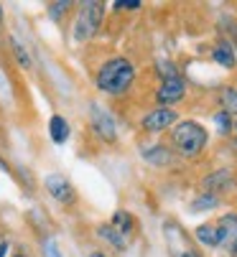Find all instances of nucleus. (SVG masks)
Instances as JSON below:
<instances>
[{
  "label": "nucleus",
  "instance_id": "nucleus-6",
  "mask_svg": "<svg viewBox=\"0 0 237 257\" xmlns=\"http://www.w3.org/2000/svg\"><path fill=\"white\" fill-rule=\"evenodd\" d=\"M174 122H176V112H174L171 107H158V109H153V112H148V115L143 117V127L150 130V133L166 130V127H171Z\"/></svg>",
  "mask_w": 237,
  "mask_h": 257
},
{
  "label": "nucleus",
  "instance_id": "nucleus-1",
  "mask_svg": "<svg viewBox=\"0 0 237 257\" xmlns=\"http://www.w3.org/2000/svg\"><path fill=\"white\" fill-rule=\"evenodd\" d=\"M135 79V69L128 59H110L97 71V87L107 94H123Z\"/></svg>",
  "mask_w": 237,
  "mask_h": 257
},
{
  "label": "nucleus",
  "instance_id": "nucleus-9",
  "mask_svg": "<svg viewBox=\"0 0 237 257\" xmlns=\"http://www.w3.org/2000/svg\"><path fill=\"white\" fill-rule=\"evenodd\" d=\"M184 92H186V87H184V82L176 77V79H166V82L161 84V89H158L155 97H158V102H161L164 107H169V104L184 99Z\"/></svg>",
  "mask_w": 237,
  "mask_h": 257
},
{
  "label": "nucleus",
  "instance_id": "nucleus-2",
  "mask_svg": "<svg viewBox=\"0 0 237 257\" xmlns=\"http://www.w3.org/2000/svg\"><path fill=\"white\" fill-rule=\"evenodd\" d=\"M174 143H176V148L181 151V156L186 158H194V156H199L204 151V145H207V130L199 125V122H179L174 127Z\"/></svg>",
  "mask_w": 237,
  "mask_h": 257
},
{
  "label": "nucleus",
  "instance_id": "nucleus-24",
  "mask_svg": "<svg viewBox=\"0 0 237 257\" xmlns=\"http://www.w3.org/2000/svg\"><path fill=\"white\" fill-rule=\"evenodd\" d=\"M46 254H49V257H61V252H59V249H56V244H54V242H51V239H49V242H46Z\"/></svg>",
  "mask_w": 237,
  "mask_h": 257
},
{
  "label": "nucleus",
  "instance_id": "nucleus-22",
  "mask_svg": "<svg viewBox=\"0 0 237 257\" xmlns=\"http://www.w3.org/2000/svg\"><path fill=\"white\" fill-rule=\"evenodd\" d=\"M115 8H117V11H138L140 3H135V0H130V3H125V0H117Z\"/></svg>",
  "mask_w": 237,
  "mask_h": 257
},
{
  "label": "nucleus",
  "instance_id": "nucleus-29",
  "mask_svg": "<svg viewBox=\"0 0 237 257\" xmlns=\"http://www.w3.org/2000/svg\"><path fill=\"white\" fill-rule=\"evenodd\" d=\"M234 130H237V122H234Z\"/></svg>",
  "mask_w": 237,
  "mask_h": 257
},
{
  "label": "nucleus",
  "instance_id": "nucleus-23",
  "mask_svg": "<svg viewBox=\"0 0 237 257\" xmlns=\"http://www.w3.org/2000/svg\"><path fill=\"white\" fill-rule=\"evenodd\" d=\"M66 8H69V3H54V6H51V16H54V18H61V16H64L61 11H66Z\"/></svg>",
  "mask_w": 237,
  "mask_h": 257
},
{
  "label": "nucleus",
  "instance_id": "nucleus-3",
  "mask_svg": "<svg viewBox=\"0 0 237 257\" xmlns=\"http://www.w3.org/2000/svg\"><path fill=\"white\" fill-rule=\"evenodd\" d=\"M102 11H105V6L95 3V0L82 3V13H79V18L74 23V39L76 41H87V39H92V36L97 33V28L102 23Z\"/></svg>",
  "mask_w": 237,
  "mask_h": 257
},
{
  "label": "nucleus",
  "instance_id": "nucleus-15",
  "mask_svg": "<svg viewBox=\"0 0 237 257\" xmlns=\"http://www.w3.org/2000/svg\"><path fill=\"white\" fill-rule=\"evenodd\" d=\"M196 239H199L202 244H207V247H217V227H212V224L196 227Z\"/></svg>",
  "mask_w": 237,
  "mask_h": 257
},
{
  "label": "nucleus",
  "instance_id": "nucleus-13",
  "mask_svg": "<svg viewBox=\"0 0 237 257\" xmlns=\"http://www.w3.org/2000/svg\"><path fill=\"white\" fill-rule=\"evenodd\" d=\"M145 161L153 163V166H169L171 153H169V148H164V145H153V148L145 151Z\"/></svg>",
  "mask_w": 237,
  "mask_h": 257
},
{
  "label": "nucleus",
  "instance_id": "nucleus-28",
  "mask_svg": "<svg viewBox=\"0 0 237 257\" xmlns=\"http://www.w3.org/2000/svg\"><path fill=\"white\" fill-rule=\"evenodd\" d=\"M232 148H234V153H237V140H234V143H232Z\"/></svg>",
  "mask_w": 237,
  "mask_h": 257
},
{
  "label": "nucleus",
  "instance_id": "nucleus-27",
  "mask_svg": "<svg viewBox=\"0 0 237 257\" xmlns=\"http://www.w3.org/2000/svg\"><path fill=\"white\" fill-rule=\"evenodd\" d=\"M0 23H3V6H0Z\"/></svg>",
  "mask_w": 237,
  "mask_h": 257
},
{
  "label": "nucleus",
  "instance_id": "nucleus-5",
  "mask_svg": "<svg viewBox=\"0 0 237 257\" xmlns=\"http://www.w3.org/2000/svg\"><path fill=\"white\" fill-rule=\"evenodd\" d=\"M217 244H222L227 252L237 254V216L227 214L217 224Z\"/></svg>",
  "mask_w": 237,
  "mask_h": 257
},
{
  "label": "nucleus",
  "instance_id": "nucleus-12",
  "mask_svg": "<svg viewBox=\"0 0 237 257\" xmlns=\"http://www.w3.org/2000/svg\"><path fill=\"white\" fill-rule=\"evenodd\" d=\"M100 237L102 239H107L112 247H117V249H125L128 247V237L120 232V229H115L112 224H102L100 227Z\"/></svg>",
  "mask_w": 237,
  "mask_h": 257
},
{
  "label": "nucleus",
  "instance_id": "nucleus-8",
  "mask_svg": "<svg viewBox=\"0 0 237 257\" xmlns=\"http://www.w3.org/2000/svg\"><path fill=\"white\" fill-rule=\"evenodd\" d=\"M166 239H169V247H171V254L174 257H199L191 247H186V239H184V232L176 227V224H166Z\"/></svg>",
  "mask_w": 237,
  "mask_h": 257
},
{
  "label": "nucleus",
  "instance_id": "nucleus-11",
  "mask_svg": "<svg viewBox=\"0 0 237 257\" xmlns=\"http://www.w3.org/2000/svg\"><path fill=\"white\" fill-rule=\"evenodd\" d=\"M49 133H51V140H54L56 145H61V143L69 140V122H66L61 115H54V117L49 120Z\"/></svg>",
  "mask_w": 237,
  "mask_h": 257
},
{
  "label": "nucleus",
  "instance_id": "nucleus-14",
  "mask_svg": "<svg viewBox=\"0 0 237 257\" xmlns=\"http://www.w3.org/2000/svg\"><path fill=\"white\" fill-rule=\"evenodd\" d=\"M112 227H115V229H120V232L128 237V234L133 232L135 222H133V216H130L128 211H117V214H115V219H112Z\"/></svg>",
  "mask_w": 237,
  "mask_h": 257
},
{
  "label": "nucleus",
  "instance_id": "nucleus-19",
  "mask_svg": "<svg viewBox=\"0 0 237 257\" xmlns=\"http://www.w3.org/2000/svg\"><path fill=\"white\" fill-rule=\"evenodd\" d=\"M214 122H217V127H219V133H222V135H227V133L232 130V120H229V115L224 112V109L214 115Z\"/></svg>",
  "mask_w": 237,
  "mask_h": 257
},
{
  "label": "nucleus",
  "instance_id": "nucleus-20",
  "mask_svg": "<svg viewBox=\"0 0 237 257\" xmlns=\"http://www.w3.org/2000/svg\"><path fill=\"white\" fill-rule=\"evenodd\" d=\"M11 46H13V51H16V59L21 61V66H26V69H28V66H31V59H28V54H26V49H23V46H21V44H18L16 39L11 41Z\"/></svg>",
  "mask_w": 237,
  "mask_h": 257
},
{
  "label": "nucleus",
  "instance_id": "nucleus-17",
  "mask_svg": "<svg viewBox=\"0 0 237 257\" xmlns=\"http://www.w3.org/2000/svg\"><path fill=\"white\" fill-rule=\"evenodd\" d=\"M217 206V196L214 194H202L199 199L191 201V211H204V209H214Z\"/></svg>",
  "mask_w": 237,
  "mask_h": 257
},
{
  "label": "nucleus",
  "instance_id": "nucleus-7",
  "mask_svg": "<svg viewBox=\"0 0 237 257\" xmlns=\"http://www.w3.org/2000/svg\"><path fill=\"white\" fill-rule=\"evenodd\" d=\"M46 191H49L56 201H61V204H71V201H74V189H71V183H69L64 176H59V173L46 176Z\"/></svg>",
  "mask_w": 237,
  "mask_h": 257
},
{
  "label": "nucleus",
  "instance_id": "nucleus-30",
  "mask_svg": "<svg viewBox=\"0 0 237 257\" xmlns=\"http://www.w3.org/2000/svg\"><path fill=\"white\" fill-rule=\"evenodd\" d=\"M234 54H237V51H234Z\"/></svg>",
  "mask_w": 237,
  "mask_h": 257
},
{
  "label": "nucleus",
  "instance_id": "nucleus-25",
  "mask_svg": "<svg viewBox=\"0 0 237 257\" xmlns=\"http://www.w3.org/2000/svg\"><path fill=\"white\" fill-rule=\"evenodd\" d=\"M6 252H8V244H6V242H0V257H6Z\"/></svg>",
  "mask_w": 237,
  "mask_h": 257
},
{
  "label": "nucleus",
  "instance_id": "nucleus-10",
  "mask_svg": "<svg viewBox=\"0 0 237 257\" xmlns=\"http://www.w3.org/2000/svg\"><path fill=\"white\" fill-rule=\"evenodd\" d=\"M214 61L222 64L224 69H232V66L237 64V54H234V49H232L229 41H219V44L214 46Z\"/></svg>",
  "mask_w": 237,
  "mask_h": 257
},
{
  "label": "nucleus",
  "instance_id": "nucleus-16",
  "mask_svg": "<svg viewBox=\"0 0 237 257\" xmlns=\"http://www.w3.org/2000/svg\"><path fill=\"white\" fill-rule=\"evenodd\" d=\"M229 183H232L229 171H217V173H212V176L204 181V186H207V189H227Z\"/></svg>",
  "mask_w": 237,
  "mask_h": 257
},
{
  "label": "nucleus",
  "instance_id": "nucleus-4",
  "mask_svg": "<svg viewBox=\"0 0 237 257\" xmlns=\"http://www.w3.org/2000/svg\"><path fill=\"white\" fill-rule=\"evenodd\" d=\"M90 122H92V130L97 133V138L112 143L117 138V130H115V120L110 117V112L100 104H92L90 107Z\"/></svg>",
  "mask_w": 237,
  "mask_h": 257
},
{
  "label": "nucleus",
  "instance_id": "nucleus-21",
  "mask_svg": "<svg viewBox=\"0 0 237 257\" xmlns=\"http://www.w3.org/2000/svg\"><path fill=\"white\" fill-rule=\"evenodd\" d=\"M158 71H164V82H166V79H176V69H174L171 64H166V61L158 64Z\"/></svg>",
  "mask_w": 237,
  "mask_h": 257
},
{
  "label": "nucleus",
  "instance_id": "nucleus-26",
  "mask_svg": "<svg viewBox=\"0 0 237 257\" xmlns=\"http://www.w3.org/2000/svg\"><path fill=\"white\" fill-rule=\"evenodd\" d=\"M90 257H105V254H100V252H92V254H90Z\"/></svg>",
  "mask_w": 237,
  "mask_h": 257
},
{
  "label": "nucleus",
  "instance_id": "nucleus-18",
  "mask_svg": "<svg viewBox=\"0 0 237 257\" xmlns=\"http://www.w3.org/2000/svg\"><path fill=\"white\" fill-rule=\"evenodd\" d=\"M222 104L227 115H237V89H224L222 92Z\"/></svg>",
  "mask_w": 237,
  "mask_h": 257
}]
</instances>
